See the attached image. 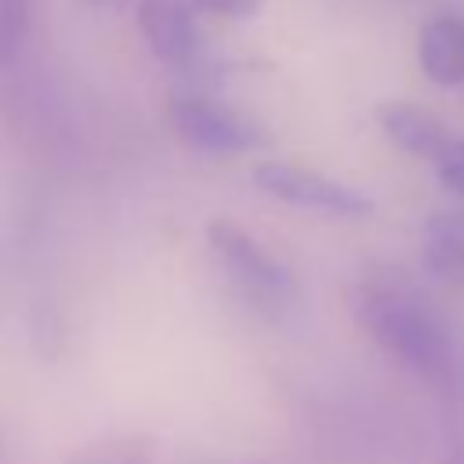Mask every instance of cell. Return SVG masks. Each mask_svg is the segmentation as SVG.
I'll use <instances>...</instances> for the list:
<instances>
[{
    "label": "cell",
    "mask_w": 464,
    "mask_h": 464,
    "mask_svg": "<svg viewBox=\"0 0 464 464\" xmlns=\"http://www.w3.org/2000/svg\"><path fill=\"white\" fill-rule=\"evenodd\" d=\"M152 457H156V439L141 431H127V435H105L72 450L65 464H152Z\"/></svg>",
    "instance_id": "obj_9"
},
{
    "label": "cell",
    "mask_w": 464,
    "mask_h": 464,
    "mask_svg": "<svg viewBox=\"0 0 464 464\" xmlns=\"http://www.w3.org/2000/svg\"><path fill=\"white\" fill-rule=\"evenodd\" d=\"M424 265L453 286L464 283V214L460 210H439L428 218Z\"/></svg>",
    "instance_id": "obj_8"
},
{
    "label": "cell",
    "mask_w": 464,
    "mask_h": 464,
    "mask_svg": "<svg viewBox=\"0 0 464 464\" xmlns=\"http://www.w3.org/2000/svg\"><path fill=\"white\" fill-rule=\"evenodd\" d=\"M377 123H381L384 138L395 141L402 152H410L417 160H431V163L453 141L446 123L435 112H428L420 105H410V102H384L377 109Z\"/></svg>",
    "instance_id": "obj_6"
},
{
    "label": "cell",
    "mask_w": 464,
    "mask_h": 464,
    "mask_svg": "<svg viewBox=\"0 0 464 464\" xmlns=\"http://www.w3.org/2000/svg\"><path fill=\"white\" fill-rule=\"evenodd\" d=\"M138 33L174 69H196L203 58V36L185 0H138Z\"/></svg>",
    "instance_id": "obj_5"
},
{
    "label": "cell",
    "mask_w": 464,
    "mask_h": 464,
    "mask_svg": "<svg viewBox=\"0 0 464 464\" xmlns=\"http://www.w3.org/2000/svg\"><path fill=\"white\" fill-rule=\"evenodd\" d=\"M207 243H210L221 272L236 283V290L257 312L283 315L297 301V283H294L290 268L232 218H214L207 225Z\"/></svg>",
    "instance_id": "obj_2"
},
{
    "label": "cell",
    "mask_w": 464,
    "mask_h": 464,
    "mask_svg": "<svg viewBox=\"0 0 464 464\" xmlns=\"http://www.w3.org/2000/svg\"><path fill=\"white\" fill-rule=\"evenodd\" d=\"M192 7L218 18H250L261 7V0H192Z\"/></svg>",
    "instance_id": "obj_12"
},
{
    "label": "cell",
    "mask_w": 464,
    "mask_h": 464,
    "mask_svg": "<svg viewBox=\"0 0 464 464\" xmlns=\"http://www.w3.org/2000/svg\"><path fill=\"white\" fill-rule=\"evenodd\" d=\"M435 170L453 196H464V141H450L446 152L435 160Z\"/></svg>",
    "instance_id": "obj_11"
},
{
    "label": "cell",
    "mask_w": 464,
    "mask_h": 464,
    "mask_svg": "<svg viewBox=\"0 0 464 464\" xmlns=\"http://www.w3.org/2000/svg\"><path fill=\"white\" fill-rule=\"evenodd\" d=\"M446 464H460V460H446Z\"/></svg>",
    "instance_id": "obj_14"
},
{
    "label": "cell",
    "mask_w": 464,
    "mask_h": 464,
    "mask_svg": "<svg viewBox=\"0 0 464 464\" xmlns=\"http://www.w3.org/2000/svg\"><path fill=\"white\" fill-rule=\"evenodd\" d=\"M33 22V0H0V69H7L29 36Z\"/></svg>",
    "instance_id": "obj_10"
},
{
    "label": "cell",
    "mask_w": 464,
    "mask_h": 464,
    "mask_svg": "<svg viewBox=\"0 0 464 464\" xmlns=\"http://www.w3.org/2000/svg\"><path fill=\"white\" fill-rule=\"evenodd\" d=\"M420 72L439 87L464 83V22L460 18H431L417 36Z\"/></svg>",
    "instance_id": "obj_7"
},
{
    "label": "cell",
    "mask_w": 464,
    "mask_h": 464,
    "mask_svg": "<svg viewBox=\"0 0 464 464\" xmlns=\"http://www.w3.org/2000/svg\"><path fill=\"white\" fill-rule=\"evenodd\" d=\"M352 312L370 341L384 348L402 370L428 384H446L453 377V344L446 326L413 294L366 279L352 290Z\"/></svg>",
    "instance_id": "obj_1"
},
{
    "label": "cell",
    "mask_w": 464,
    "mask_h": 464,
    "mask_svg": "<svg viewBox=\"0 0 464 464\" xmlns=\"http://www.w3.org/2000/svg\"><path fill=\"white\" fill-rule=\"evenodd\" d=\"M250 178L265 196H272L279 203H290V207H301V210H319V214H334V218H366V214H373L370 196H362L359 188H352V185H344L330 174L301 167V163L261 160L250 170Z\"/></svg>",
    "instance_id": "obj_4"
},
{
    "label": "cell",
    "mask_w": 464,
    "mask_h": 464,
    "mask_svg": "<svg viewBox=\"0 0 464 464\" xmlns=\"http://www.w3.org/2000/svg\"><path fill=\"white\" fill-rule=\"evenodd\" d=\"M167 127L170 134L203 156H239L261 145V127L243 116L239 109L203 94V91H181L167 102Z\"/></svg>",
    "instance_id": "obj_3"
},
{
    "label": "cell",
    "mask_w": 464,
    "mask_h": 464,
    "mask_svg": "<svg viewBox=\"0 0 464 464\" xmlns=\"http://www.w3.org/2000/svg\"><path fill=\"white\" fill-rule=\"evenodd\" d=\"M207 464H232V460H207ZM236 464H254V460H236Z\"/></svg>",
    "instance_id": "obj_13"
}]
</instances>
